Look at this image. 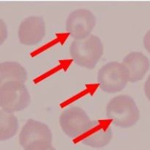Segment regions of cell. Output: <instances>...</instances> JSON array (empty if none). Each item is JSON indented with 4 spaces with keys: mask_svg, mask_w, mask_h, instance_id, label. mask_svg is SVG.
Wrapping results in <instances>:
<instances>
[{
    "mask_svg": "<svg viewBox=\"0 0 150 150\" xmlns=\"http://www.w3.org/2000/svg\"><path fill=\"white\" fill-rule=\"evenodd\" d=\"M106 117L114 125L129 128L140 118V111L132 97L120 95L109 101L106 107Z\"/></svg>",
    "mask_w": 150,
    "mask_h": 150,
    "instance_id": "cell-1",
    "label": "cell"
},
{
    "mask_svg": "<svg viewBox=\"0 0 150 150\" xmlns=\"http://www.w3.org/2000/svg\"><path fill=\"white\" fill-rule=\"evenodd\" d=\"M70 54L76 64L92 70L103 54V45L98 37L90 35L82 40H74L70 45Z\"/></svg>",
    "mask_w": 150,
    "mask_h": 150,
    "instance_id": "cell-2",
    "label": "cell"
},
{
    "mask_svg": "<svg viewBox=\"0 0 150 150\" xmlns=\"http://www.w3.org/2000/svg\"><path fill=\"white\" fill-rule=\"evenodd\" d=\"M52 133L47 125L29 119L19 134V144L24 150H48L51 147Z\"/></svg>",
    "mask_w": 150,
    "mask_h": 150,
    "instance_id": "cell-3",
    "label": "cell"
},
{
    "mask_svg": "<svg viewBox=\"0 0 150 150\" xmlns=\"http://www.w3.org/2000/svg\"><path fill=\"white\" fill-rule=\"evenodd\" d=\"M130 73L122 63L110 62L104 64L98 71L97 81L103 92L114 94L121 92L129 82Z\"/></svg>",
    "mask_w": 150,
    "mask_h": 150,
    "instance_id": "cell-4",
    "label": "cell"
},
{
    "mask_svg": "<svg viewBox=\"0 0 150 150\" xmlns=\"http://www.w3.org/2000/svg\"><path fill=\"white\" fill-rule=\"evenodd\" d=\"M31 103V97L23 83L8 81L0 86V106L7 113L23 111Z\"/></svg>",
    "mask_w": 150,
    "mask_h": 150,
    "instance_id": "cell-5",
    "label": "cell"
},
{
    "mask_svg": "<svg viewBox=\"0 0 150 150\" xmlns=\"http://www.w3.org/2000/svg\"><path fill=\"white\" fill-rule=\"evenodd\" d=\"M91 120L84 110L76 105H70L64 109L59 117L62 131L70 139L84 136L92 127Z\"/></svg>",
    "mask_w": 150,
    "mask_h": 150,
    "instance_id": "cell-6",
    "label": "cell"
},
{
    "mask_svg": "<svg viewBox=\"0 0 150 150\" xmlns=\"http://www.w3.org/2000/svg\"><path fill=\"white\" fill-rule=\"evenodd\" d=\"M96 25V17L86 9H77L67 17L65 28L75 40H82L89 36Z\"/></svg>",
    "mask_w": 150,
    "mask_h": 150,
    "instance_id": "cell-7",
    "label": "cell"
},
{
    "mask_svg": "<svg viewBox=\"0 0 150 150\" xmlns=\"http://www.w3.org/2000/svg\"><path fill=\"white\" fill-rule=\"evenodd\" d=\"M45 35V23L39 16H30L21 23L18 36L21 44L32 46L39 44Z\"/></svg>",
    "mask_w": 150,
    "mask_h": 150,
    "instance_id": "cell-8",
    "label": "cell"
},
{
    "mask_svg": "<svg viewBox=\"0 0 150 150\" xmlns=\"http://www.w3.org/2000/svg\"><path fill=\"white\" fill-rule=\"evenodd\" d=\"M113 132L105 122L93 120L92 127L82 138V144L92 148L106 146L111 141Z\"/></svg>",
    "mask_w": 150,
    "mask_h": 150,
    "instance_id": "cell-9",
    "label": "cell"
},
{
    "mask_svg": "<svg viewBox=\"0 0 150 150\" xmlns=\"http://www.w3.org/2000/svg\"><path fill=\"white\" fill-rule=\"evenodd\" d=\"M122 64L125 66L130 73L129 82L135 83L142 80L149 70V58L141 52L130 53L124 57Z\"/></svg>",
    "mask_w": 150,
    "mask_h": 150,
    "instance_id": "cell-10",
    "label": "cell"
},
{
    "mask_svg": "<svg viewBox=\"0 0 150 150\" xmlns=\"http://www.w3.org/2000/svg\"><path fill=\"white\" fill-rule=\"evenodd\" d=\"M27 79L26 69L16 62H4L0 64V83L18 81L24 83Z\"/></svg>",
    "mask_w": 150,
    "mask_h": 150,
    "instance_id": "cell-11",
    "label": "cell"
},
{
    "mask_svg": "<svg viewBox=\"0 0 150 150\" xmlns=\"http://www.w3.org/2000/svg\"><path fill=\"white\" fill-rule=\"evenodd\" d=\"M18 121L12 113L0 111V140H8L13 138L18 130Z\"/></svg>",
    "mask_w": 150,
    "mask_h": 150,
    "instance_id": "cell-12",
    "label": "cell"
},
{
    "mask_svg": "<svg viewBox=\"0 0 150 150\" xmlns=\"http://www.w3.org/2000/svg\"><path fill=\"white\" fill-rule=\"evenodd\" d=\"M143 43L145 49L150 54V29L145 35L143 40Z\"/></svg>",
    "mask_w": 150,
    "mask_h": 150,
    "instance_id": "cell-13",
    "label": "cell"
},
{
    "mask_svg": "<svg viewBox=\"0 0 150 150\" xmlns=\"http://www.w3.org/2000/svg\"><path fill=\"white\" fill-rule=\"evenodd\" d=\"M144 92L147 99L150 101V75L146 79L144 84Z\"/></svg>",
    "mask_w": 150,
    "mask_h": 150,
    "instance_id": "cell-14",
    "label": "cell"
},
{
    "mask_svg": "<svg viewBox=\"0 0 150 150\" xmlns=\"http://www.w3.org/2000/svg\"><path fill=\"white\" fill-rule=\"evenodd\" d=\"M48 150H57V149H56L55 148H54V147H53V146H51V147L49 149H48Z\"/></svg>",
    "mask_w": 150,
    "mask_h": 150,
    "instance_id": "cell-15",
    "label": "cell"
}]
</instances>
